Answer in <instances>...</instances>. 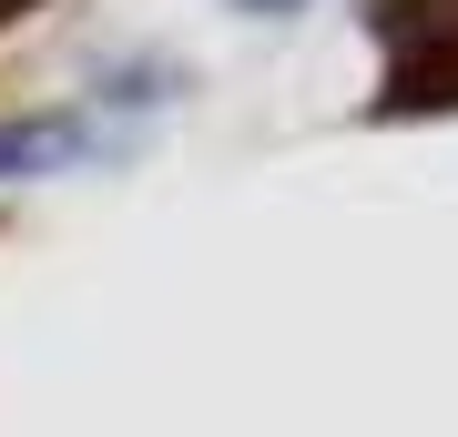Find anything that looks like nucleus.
<instances>
[{
    "label": "nucleus",
    "mask_w": 458,
    "mask_h": 437,
    "mask_svg": "<svg viewBox=\"0 0 458 437\" xmlns=\"http://www.w3.org/2000/svg\"><path fill=\"white\" fill-rule=\"evenodd\" d=\"M265 11H276V0H265Z\"/></svg>",
    "instance_id": "nucleus-1"
}]
</instances>
